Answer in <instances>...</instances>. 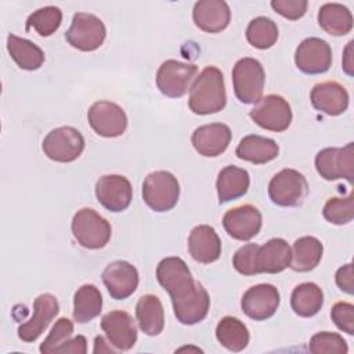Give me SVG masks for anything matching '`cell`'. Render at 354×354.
<instances>
[{
	"mask_svg": "<svg viewBox=\"0 0 354 354\" xmlns=\"http://www.w3.org/2000/svg\"><path fill=\"white\" fill-rule=\"evenodd\" d=\"M250 185L248 170L230 165L220 170L216 181L220 203H227L243 196Z\"/></svg>",
	"mask_w": 354,
	"mask_h": 354,
	"instance_id": "484cf974",
	"label": "cell"
},
{
	"mask_svg": "<svg viewBox=\"0 0 354 354\" xmlns=\"http://www.w3.org/2000/svg\"><path fill=\"white\" fill-rule=\"evenodd\" d=\"M336 285L340 290H343L347 295H353L354 292V277H353V264L348 263L343 267H340L336 271Z\"/></svg>",
	"mask_w": 354,
	"mask_h": 354,
	"instance_id": "b9f144b4",
	"label": "cell"
},
{
	"mask_svg": "<svg viewBox=\"0 0 354 354\" xmlns=\"http://www.w3.org/2000/svg\"><path fill=\"white\" fill-rule=\"evenodd\" d=\"M198 66L176 59L165 61L156 72V86L159 91L170 98H180L187 94L195 80Z\"/></svg>",
	"mask_w": 354,
	"mask_h": 354,
	"instance_id": "30bf717a",
	"label": "cell"
},
{
	"mask_svg": "<svg viewBox=\"0 0 354 354\" xmlns=\"http://www.w3.org/2000/svg\"><path fill=\"white\" fill-rule=\"evenodd\" d=\"M261 213L253 205H241L230 209L223 217L225 232L236 241H249L261 230Z\"/></svg>",
	"mask_w": 354,
	"mask_h": 354,
	"instance_id": "2e32d148",
	"label": "cell"
},
{
	"mask_svg": "<svg viewBox=\"0 0 354 354\" xmlns=\"http://www.w3.org/2000/svg\"><path fill=\"white\" fill-rule=\"evenodd\" d=\"M156 279L169 293L174 315L183 325H195L203 321L210 308L207 290L192 278V274L180 257H165L156 267Z\"/></svg>",
	"mask_w": 354,
	"mask_h": 354,
	"instance_id": "6da1fadb",
	"label": "cell"
},
{
	"mask_svg": "<svg viewBox=\"0 0 354 354\" xmlns=\"http://www.w3.org/2000/svg\"><path fill=\"white\" fill-rule=\"evenodd\" d=\"M137 268L124 260L109 263L102 272V282L108 293L115 300H124L130 297L138 286Z\"/></svg>",
	"mask_w": 354,
	"mask_h": 354,
	"instance_id": "e0dca14e",
	"label": "cell"
},
{
	"mask_svg": "<svg viewBox=\"0 0 354 354\" xmlns=\"http://www.w3.org/2000/svg\"><path fill=\"white\" fill-rule=\"evenodd\" d=\"M73 333V322L69 318H59L55 325L51 328L48 336L40 344V353L53 354L58 353V350L71 339Z\"/></svg>",
	"mask_w": 354,
	"mask_h": 354,
	"instance_id": "74e56055",
	"label": "cell"
},
{
	"mask_svg": "<svg viewBox=\"0 0 354 354\" xmlns=\"http://www.w3.org/2000/svg\"><path fill=\"white\" fill-rule=\"evenodd\" d=\"M279 292L271 283H259L250 286L242 296L241 307L243 314L254 321L271 318L279 307Z\"/></svg>",
	"mask_w": 354,
	"mask_h": 354,
	"instance_id": "5bb4252c",
	"label": "cell"
},
{
	"mask_svg": "<svg viewBox=\"0 0 354 354\" xmlns=\"http://www.w3.org/2000/svg\"><path fill=\"white\" fill-rule=\"evenodd\" d=\"M353 44L354 41H350L344 50V55H343V69L348 76H353Z\"/></svg>",
	"mask_w": 354,
	"mask_h": 354,
	"instance_id": "ee69618b",
	"label": "cell"
},
{
	"mask_svg": "<svg viewBox=\"0 0 354 354\" xmlns=\"http://www.w3.org/2000/svg\"><path fill=\"white\" fill-rule=\"evenodd\" d=\"M278 152L279 147L272 138L259 134L245 136L235 149V155L239 159L254 165H264L274 160L278 156Z\"/></svg>",
	"mask_w": 354,
	"mask_h": 354,
	"instance_id": "d4e9b609",
	"label": "cell"
},
{
	"mask_svg": "<svg viewBox=\"0 0 354 354\" xmlns=\"http://www.w3.org/2000/svg\"><path fill=\"white\" fill-rule=\"evenodd\" d=\"M87 351V342H86V337L82 336V335H77L72 339H69L59 350L58 353H62V354H84Z\"/></svg>",
	"mask_w": 354,
	"mask_h": 354,
	"instance_id": "7bdbcfd3",
	"label": "cell"
},
{
	"mask_svg": "<svg viewBox=\"0 0 354 354\" xmlns=\"http://www.w3.org/2000/svg\"><path fill=\"white\" fill-rule=\"evenodd\" d=\"M136 317L140 329L148 336H158L165 328V311L155 295H144L136 306Z\"/></svg>",
	"mask_w": 354,
	"mask_h": 354,
	"instance_id": "4316f807",
	"label": "cell"
},
{
	"mask_svg": "<svg viewBox=\"0 0 354 354\" xmlns=\"http://www.w3.org/2000/svg\"><path fill=\"white\" fill-rule=\"evenodd\" d=\"M95 196L106 210L119 213L130 206L133 188L127 177L120 174H106L97 180Z\"/></svg>",
	"mask_w": 354,
	"mask_h": 354,
	"instance_id": "4fadbf2b",
	"label": "cell"
},
{
	"mask_svg": "<svg viewBox=\"0 0 354 354\" xmlns=\"http://www.w3.org/2000/svg\"><path fill=\"white\" fill-rule=\"evenodd\" d=\"M250 119L261 129L270 131H283L292 123V109L289 102L277 94L263 97L249 112Z\"/></svg>",
	"mask_w": 354,
	"mask_h": 354,
	"instance_id": "8fae6325",
	"label": "cell"
},
{
	"mask_svg": "<svg viewBox=\"0 0 354 354\" xmlns=\"http://www.w3.org/2000/svg\"><path fill=\"white\" fill-rule=\"evenodd\" d=\"M335 325L347 335L354 333V306L347 301H337L330 310Z\"/></svg>",
	"mask_w": 354,
	"mask_h": 354,
	"instance_id": "ab89813d",
	"label": "cell"
},
{
	"mask_svg": "<svg viewBox=\"0 0 354 354\" xmlns=\"http://www.w3.org/2000/svg\"><path fill=\"white\" fill-rule=\"evenodd\" d=\"M231 129L224 123H210L199 126L191 136L195 151L206 158L221 155L230 145Z\"/></svg>",
	"mask_w": 354,
	"mask_h": 354,
	"instance_id": "ffe728a7",
	"label": "cell"
},
{
	"mask_svg": "<svg viewBox=\"0 0 354 354\" xmlns=\"http://www.w3.org/2000/svg\"><path fill=\"white\" fill-rule=\"evenodd\" d=\"M308 192L306 177L295 169H282L268 184V196L272 203L282 207L301 205Z\"/></svg>",
	"mask_w": 354,
	"mask_h": 354,
	"instance_id": "8992f818",
	"label": "cell"
},
{
	"mask_svg": "<svg viewBox=\"0 0 354 354\" xmlns=\"http://www.w3.org/2000/svg\"><path fill=\"white\" fill-rule=\"evenodd\" d=\"M106 29L104 22L88 12H76L71 28L65 33L66 41L80 51H94L105 40Z\"/></svg>",
	"mask_w": 354,
	"mask_h": 354,
	"instance_id": "9c48e42d",
	"label": "cell"
},
{
	"mask_svg": "<svg viewBox=\"0 0 354 354\" xmlns=\"http://www.w3.org/2000/svg\"><path fill=\"white\" fill-rule=\"evenodd\" d=\"M289 267L297 272H308L314 270L324 253V246L315 236H301L295 241Z\"/></svg>",
	"mask_w": 354,
	"mask_h": 354,
	"instance_id": "83f0119b",
	"label": "cell"
},
{
	"mask_svg": "<svg viewBox=\"0 0 354 354\" xmlns=\"http://www.w3.org/2000/svg\"><path fill=\"white\" fill-rule=\"evenodd\" d=\"M101 328L108 342L118 350H130L137 342L136 324L133 317L126 311L113 310L106 313L101 319Z\"/></svg>",
	"mask_w": 354,
	"mask_h": 354,
	"instance_id": "d6986e66",
	"label": "cell"
},
{
	"mask_svg": "<svg viewBox=\"0 0 354 354\" xmlns=\"http://www.w3.org/2000/svg\"><path fill=\"white\" fill-rule=\"evenodd\" d=\"M270 4L275 12L290 21L301 18L306 14L308 6L306 0H272Z\"/></svg>",
	"mask_w": 354,
	"mask_h": 354,
	"instance_id": "60d3db41",
	"label": "cell"
},
{
	"mask_svg": "<svg viewBox=\"0 0 354 354\" xmlns=\"http://www.w3.org/2000/svg\"><path fill=\"white\" fill-rule=\"evenodd\" d=\"M308 350L313 354H347V342L335 332H318L308 343Z\"/></svg>",
	"mask_w": 354,
	"mask_h": 354,
	"instance_id": "8d00e7d4",
	"label": "cell"
},
{
	"mask_svg": "<svg viewBox=\"0 0 354 354\" xmlns=\"http://www.w3.org/2000/svg\"><path fill=\"white\" fill-rule=\"evenodd\" d=\"M188 250L195 261L209 264L218 260L221 254V241L213 227L201 224L189 232Z\"/></svg>",
	"mask_w": 354,
	"mask_h": 354,
	"instance_id": "603a6c76",
	"label": "cell"
},
{
	"mask_svg": "<svg viewBox=\"0 0 354 354\" xmlns=\"http://www.w3.org/2000/svg\"><path fill=\"white\" fill-rule=\"evenodd\" d=\"M7 50L10 57L21 69L36 71L44 62V53L39 46L12 33H10L7 37Z\"/></svg>",
	"mask_w": 354,
	"mask_h": 354,
	"instance_id": "f1b7e54d",
	"label": "cell"
},
{
	"mask_svg": "<svg viewBox=\"0 0 354 354\" xmlns=\"http://www.w3.org/2000/svg\"><path fill=\"white\" fill-rule=\"evenodd\" d=\"M59 311L58 300L51 293L39 295L33 301L32 318L18 328V337L22 342H35L50 325Z\"/></svg>",
	"mask_w": 354,
	"mask_h": 354,
	"instance_id": "ac0fdd59",
	"label": "cell"
},
{
	"mask_svg": "<svg viewBox=\"0 0 354 354\" xmlns=\"http://www.w3.org/2000/svg\"><path fill=\"white\" fill-rule=\"evenodd\" d=\"M44 155L61 163L76 160L84 149V138L82 133L71 126H62L51 130L43 140Z\"/></svg>",
	"mask_w": 354,
	"mask_h": 354,
	"instance_id": "52a82bcc",
	"label": "cell"
},
{
	"mask_svg": "<svg viewBox=\"0 0 354 354\" xmlns=\"http://www.w3.org/2000/svg\"><path fill=\"white\" fill-rule=\"evenodd\" d=\"M87 120L91 129L101 137H119L127 127L124 111L112 101H97L87 112Z\"/></svg>",
	"mask_w": 354,
	"mask_h": 354,
	"instance_id": "7c38bea8",
	"label": "cell"
},
{
	"mask_svg": "<svg viewBox=\"0 0 354 354\" xmlns=\"http://www.w3.org/2000/svg\"><path fill=\"white\" fill-rule=\"evenodd\" d=\"M227 102L224 76L216 66H206L189 88L188 106L196 115L220 112Z\"/></svg>",
	"mask_w": 354,
	"mask_h": 354,
	"instance_id": "7a4b0ae2",
	"label": "cell"
},
{
	"mask_svg": "<svg viewBox=\"0 0 354 354\" xmlns=\"http://www.w3.org/2000/svg\"><path fill=\"white\" fill-rule=\"evenodd\" d=\"M295 64L307 75L325 73L332 65V48L319 37L304 39L296 48Z\"/></svg>",
	"mask_w": 354,
	"mask_h": 354,
	"instance_id": "9a60e30c",
	"label": "cell"
},
{
	"mask_svg": "<svg viewBox=\"0 0 354 354\" xmlns=\"http://www.w3.org/2000/svg\"><path fill=\"white\" fill-rule=\"evenodd\" d=\"M318 24L330 36H344L353 29V15L343 4L326 3L318 11Z\"/></svg>",
	"mask_w": 354,
	"mask_h": 354,
	"instance_id": "f546056e",
	"label": "cell"
},
{
	"mask_svg": "<svg viewBox=\"0 0 354 354\" xmlns=\"http://www.w3.org/2000/svg\"><path fill=\"white\" fill-rule=\"evenodd\" d=\"M72 234L77 243L86 249L104 248L112 234L111 224L94 209L83 207L72 218Z\"/></svg>",
	"mask_w": 354,
	"mask_h": 354,
	"instance_id": "3957f363",
	"label": "cell"
},
{
	"mask_svg": "<svg viewBox=\"0 0 354 354\" xmlns=\"http://www.w3.org/2000/svg\"><path fill=\"white\" fill-rule=\"evenodd\" d=\"M180 198L178 180L166 170L149 173L142 183V199L155 212L171 210Z\"/></svg>",
	"mask_w": 354,
	"mask_h": 354,
	"instance_id": "5b68a950",
	"label": "cell"
},
{
	"mask_svg": "<svg viewBox=\"0 0 354 354\" xmlns=\"http://www.w3.org/2000/svg\"><path fill=\"white\" fill-rule=\"evenodd\" d=\"M62 22V11L55 6H46L36 11H33L28 19L25 29L29 32L30 29L36 30V33L41 37L51 36Z\"/></svg>",
	"mask_w": 354,
	"mask_h": 354,
	"instance_id": "e575fe53",
	"label": "cell"
},
{
	"mask_svg": "<svg viewBox=\"0 0 354 354\" xmlns=\"http://www.w3.org/2000/svg\"><path fill=\"white\" fill-rule=\"evenodd\" d=\"M246 39L254 48L267 50L278 40V26L267 17H256L246 28Z\"/></svg>",
	"mask_w": 354,
	"mask_h": 354,
	"instance_id": "836d02e7",
	"label": "cell"
},
{
	"mask_svg": "<svg viewBox=\"0 0 354 354\" xmlns=\"http://www.w3.org/2000/svg\"><path fill=\"white\" fill-rule=\"evenodd\" d=\"M192 18L201 30L218 33L228 26L231 11L223 0H199L194 6Z\"/></svg>",
	"mask_w": 354,
	"mask_h": 354,
	"instance_id": "7402d4cb",
	"label": "cell"
},
{
	"mask_svg": "<svg viewBox=\"0 0 354 354\" xmlns=\"http://www.w3.org/2000/svg\"><path fill=\"white\" fill-rule=\"evenodd\" d=\"M313 106L329 116L342 115L348 108L347 90L335 80L317 83L310 94Z\"/></svg>",
	"mask_w": 354,
	"mask_h": 354,
	"instance_id": "44dd1931",
	"label": "cell"
},
{
	"mask_svg": "<svg viewBox=\"0 0 354 354\" xmlns=\"http://www.w3.org/2000/svg\"><path fill=\"white\" fill-rule=\"evenodd\" d=\"M102 310V296L97 286L91 283L82 285L73 296V319L86 324L100 315Z\"/></svg>",
	"mask_w": 354,
	"mask_h": 354,
	"instance_id": "1f68e13d",
	"label": "cell"
},
{
	"mask_svg": "<svg viewBox=\"0 0 354 354\" xmlns=\"http://www.w3.org/2000/svg\"><path fill=\"white\" fill-rule=\"evenodd\" d=\"M322 216L326 221H329L332 224H336V225L348 224L354 217L353 194L350 192L344 198H330V199H328L324 209H322Z\"/></svg>",
	"mask_w": 354,
	"mask_h": 354,
	"instance_id": "d590c367",
	"label": "cell"
},
{
	"mask_svg": "<svg viewBox=\"0 0 354 354\" xmlns=\"http://www.w3.org/2000/svg\"><path fill=\"white\" fill-rule=\"evenodd\" d=\"M216 337L218 343L232 353H239L249 343V330L246 325L235 317H224L216 326Z\"/></svg>",
	"mask_w": 354,
	"mask_h": 354,
	"instance_id": "d6a6232c",
	"label": "cell"
},
{
	"mask_svg": "<svg viewBox=\"0 0 354 354\" xmlns=\"http://www.w3.org/2000/svg\"><path fill=\"white\" fill-rule=\"evenodd\" d=\"M292 250L288 242L282 238H272L264 245H259L256 252L257 274H278L290 264Z\"/></svg>",
	"mask_w": 354,
	"mask_h": 354,
	"instance_id": "cb8c5ba5",
	"label": "cell"
},
{
	"mask_svg": "<svg viewBox=\"0 0 354 354\" xmlns=\"http://www.w3.org/2000/svg\"><path fill=\"white\" fill-rule=\"evenodd\" d=\"M266 83L263 65L250 57L241 58L232 68V84L236 98L242 104H257Z\"/></svg>",
	"mask_w": 354,
	"mask_h": 354,
	"instance_id": "277c9868",
	"label": "cell"
},
{
	"mask_svg": "<svg viewBox=\"0 0 354 354\" xmlns=\"http://www.w3.org/2000/svg\"><path fill=\"white\" fill-rule=\"evenodd\" d=\"M259 245L257 243H246L239 248L234 257L232 266L234 268L242 275H256V252Z\"/></svg>",
	"mask_w": 354,
	"mask_h": 354,
	"instance_id": "f35d334b",
	"label": "cell"
},
{
	"mask_svg": "<svg viewBox=\"0 0 354 354\" xmlns=\"http://www.w3.org/2000/svg\"><path fill=\"white\" fill-rule=\"evenodd\" d=\"M324 304V292L314 282L297 285L290 296V306L299 317H314Z\"/></svg>",
	"mask_w": 354,
	"mask_h": 354,
	"instance_id": "4dcf8cb0",
	"label": "cell"
},
{
	"mask_svg": "<svg viewBox=\"0 0 354 354\" xmlns=\"http://www.w3.org/2000/svg\"><path fill=\"white\" fill-rule=\"evenodd\" d=\"M315 169L328 181L344 178L353 184L354 144L348 142L342 148L329 147L321 149L315 156Z\"/></svg>",
	"mask_w": 354,
	"mask_h": 354,
	"instance_id": "ba28073f",
	"label": "cell"
}]
</instances>
